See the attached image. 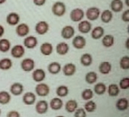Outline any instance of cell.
<instances>
[{
    "instance_id": "37",
    "label": "cell",
    "mask_w": 129,
    "mask_h": 117,
    "mask_svg": "<svg viewBox=\"0 0 129 117\" xmlns=\"http://www.w3.org/2000/svg\"><path fill=\"white\" fill-rule=\"evenodd\" d=\"M56 93L59 97H66L69 93L68 87L64 85H61L56 88Z\"/></svg>"
},
{
    "instance_id": "14",
    "label": "cell",
    "mask_w": 129,
    "mask_h": 117,
    "mask_svg": "<svg viewBox=\"0 0 129 117\" xmlns=\"http://www.w3.org/2000/svg\"><path fill=\"white\" fill-rule=\"evenodd\" d=\"M76 66L74 63H69L66 64L62 68V72L64 76H72L75 74L76 72Z\"/></svg>"
},
{
    "instance_id": "8",
    "label": "cell",
    "mask_w": 129,
    "mask_h": 117,
    "mask_svg": "<svg viewBox=\"0 0 129 117\" xmlns=\"http://www.w3.org/2000/svg\"><path fill=\"white\" fill-rule=\"evenodd\" d=\"M75 35V29L72 26L67 25L63 27L61 30V36L65 40H70Z\"/></svg>"
},
{
    "instance_id": "49",
    "label": "cell",
    "mask_w": 129,
    "mask_h": 117,
    "mask_svg": "<svg viewBox=\"0 0 129 117\" xmlns=\"http://www.w3.org/2000/svg\"><path fill=\"white\" fill-rule=\"evenodd\" d=\"M125 4H126V6H127V7H128V5H129V4H128V0H125Z\"/></svg>"
},
{
    "instance_id": "12",
    "label": "cell",
    "mask_w": 129,
    "mask_h": 117,
    "mask_svg": "<svg viewBox=\"0 0 129 117\" xmlns=\"http://www.w3.org/2000/svg\"><path fill=\"white\" fill-rule=\"evenodd\" d=\"M24 47L28 50L34 49L38 43V40L37 38L34 36H29L24 38Z\"/></svg>"
},
{
    "instance_id": "29",
    "label": "cell",
    "mask_w": 129,
    "mask_h": 117,
    "mask_svg": "<svg viewBox=\"0 0 129 117\" xmlns=\"http://www.w3.org/2000/svg\"><path fill=\"white\" fill-rule=\"evenodd\" d=\"M13 66V61L9 58H3L0 60V70L9 71Z\"/></svg>"
},
{
    "instance_id": "6",
    "label": "cell",
    "mask_w": 129,
    "mask_h": 117,
    "mask_svg": "<svg viewBox=\"0 0 129 117\" xmlns=\"http://www.w3.org/2000/svg\"><path fill=\"white\" fill-rule=\"evenodd\" d=\"M100 15V9L96 7H92L88 8L86 11V17L90 21L96 20Z\"/></svg>"
},
{
    "instance_id": "24",
    "label": "cell",
    "mask_w": 129,
    "mask_h": 117,
    "mask_svg": "<svg viewBox=\"0 0 129 117\" xmlns=\"http://www.w3.org/2000/svg\"><path fill=\"white\" fill-rule=\"evenodd\" d=\"M128 105V100L126 98H120L117 101L116 104H115L116 108L119 111H124L127 110Z\"/></svg>"
},
{
    "instance_id": "31",
    "label": "cell",
    "mask_w": 129,
    "mask_h": 117,
    "mask_svg": "<svg viewBox=\"0 0 129 117\" xmlns=\"http://www.w3.org/2000/svg\"><path fill=\"white\" fill-rule=\"evenodd\" d=\"M11 48V43L10 41L5 38L0 39V52L7 53Z\"/></svg>"
},
{
    "instance_id": "18",
    "label": "cell",
    "mask_w": 129,
    "mask_h": 117,
    "mask_svg": "<svg viewBox=\"0 0 129 117\" xmlns=\"http://www.w3.org/2000/svg\"><path fill=\"white\" fill-rule=\"evenodd\" d=\"M36 96L31 91H28L24 93L22 97L23 103L26 105H32L36 103Z\"/></svg>"
},
{
    "instance_id": "16",
    "label": "cell",
    "mask_w": 129,
    "mask_h": 117,
    "mask_svg": "<svg viewBox=\"0 0 129 117\" xmlns=\"http://www.w3.org/2000/svg\"><path fill=\"white\" fill-rule=\"evenodd\" d=\"M92 24L88 20H81L78 25V30L82 34H88L91 31Z\"/></svg>"
},
{
    "instance_id": "17",
    "label": "cell",
    "mask_w": 129,
    "mask_h": 117,
    "mask_svg": "<svg viewBox=\"0 0 129 117\" xmlns=\"http://www.w3.org/2000/svg\"><path fill=\"white\" fill-rule=\"evenodd\" d=\"M20 18L18 13L12 12V13L8 14L7 16L6 22L10 26H16L20 22Z\"/></svg>"
},
{
    "instance_id": "25",
    "label": "cell",
    "mask_w": 129,
    "mask_h": 117,
    "mask_svg": "<svg viewBox=\"0 0 129 117\" xmlns=\"http://www.w3.org/2000/svg\"><path fill=\"white\" fill-rule=\"evenodd\" d=\"M63 105H64L63 101L59 97H54L51 99L50 102V107L54 110H60Z\"/></svg>"
},
{
    "instance_id": "20",
    "label": "cell",
    "mask_w": 129,
    "mask_h": 117,
    "mask_svg": "<svg viewBox=\"0 0 129 117\" xmlns=\"http://www.w3.org/2000/svg\"><path fill=\"white\" fill-rule=\"evenodd\" d=\"M70 47L66 42H60L56 46V51L59 55H66L69 52Z\"/></svg>"
},
{
    "instance_id": "11",
    "label": "cell",
    "mask_w": 129,
    "mask_h": 117,
    "mask_svg": "<svg viewBox=\"0 0 129 117\" xmlns=\"http://www.w3.org/2000/svg\"><path fill=\"white\" fill-rule=\"evenodd\" d=\"M46 73L42 68H37L33 71L32 79L34 82L38 83L42 82L45 79Z\"/></svg>"
},
{
    "instance_id": "34",
    "label": "cell",
    "mask_w": 129,
    "mask_h": 117,
    "mask_svg": "<svg viewBox=\"0 0 129 117\" xmlns=\"http://www.w3.org/2000/svg\"><path fill=\"white\" fill-rule=\"evenodd\" d=\"M11 100V94L6 91H0V104L1 105H7L9 103Z\"/></svg>"
},
{
    "instance_id": "7",
    "label": "cell",
    "mask_w": 129,
    "mask_h": 117,
    "mask_svg": "<svg viewBox=\"0 0 129 117\" xmlns=\"http://www.w3.org/2000/svg\"><path fill=\"white\" fill-rule=\"evenodd\" d=\"M87 44V41L86 39L83 36L78 35L74 37L73 40H72V45L74 48L77 50H82L83 49Z\"/></svg>"
},
{
    "instance_id": "13",
    "label": "cell",
    "mask_w": 129,
    "mask_h": 117,
    "mask_svg": "<svg viewBox=\"0 0 129 117\" xmlns=\"http://www.w3.org/2000/svg\"><path fill=\"white\" fill-rule=\"evenodd\" d=\"M16 34L21 38L26 37L29 32V27L26 23H21L16 27Z\"/></svg>"
},
{
    "instance_id": "5",
    "label": "cell",
    "mask_w": 129,
    "mask_h": 117,
    "mask_svg": "<svg viewBox=\"0 0 129 117\" xmlns=\"http://www.w3.org/2000/svg\"><path fill=\"white\" fill-rule=\"evenodd\" d=\"M21 69L26 73H29L34 71L35 68V61L31 58L24 59L20 63Z\"/></svg>"
},
{
    "instance_id": "46",
    "label": "cell",
    "mask_w": 129,
    "mask_h": 117,
    "mask_svg": "<svg viewBox=\"0 0 129 117\" xmlns=\"http://www.w3.org/2000/svg\"><path fill=\"white\" fill-rule=\"evenodd\" d=\"M5 33V28L2 25H0V38H2Z\"/></svg>"
},
{
    "instance_id": "44",
    "label": "cell",
    "mask_w": 129,
    "mask_h": 117,
    "mask_svg": "<svg viewBox=\"0 0 129 117\" xmlns=\"http://www.w3.org/2000/svg\"><path fill=\"white\" fill-rule=\"evenodd\" d=\"M7 117H20V114L16 110H11L7 114Z\"/></svg>"
},
{
    "instance_id": "23",
    "label": "cell",
    "mask_w": 129,
    "mask_h": 117,
    "mask_svg": "<svg viewBox=\"0 0 129 117\" xmlns=\"http://www.w3.org/2000/svg\"><path fill=\"white\" fill-rule=\"evenodd\" d=\"M112 66L111 64L108 61H103L98 66V70L100 74H108L111 72Z\"/></svg>"
},
{
    "instance_id": "32",
    "label": "cell",
    "mask_w": 129,
    "mask_h": 117,
    "mask_svg": "<svg viewBox=\"0 0 129 117\" xmlns=\"http://www.w3.org/2000/svg\"><path fill=\"white\" fill-rule=\"evenodd\" d=\"M100 19L102 22H103L104 23H109L111 21L113 18V13L109 9L104 10L101 14H100Z\"/></svg>"
},
{
    "instance_id": "30",
    "label": "cell",
    "mask_w": 129,
    "mask_h": 117,
    "mask_svg": "<svg viewBox=\"0 0 129 117\" xmlns=\"http://www.w3.org/2000/svg\"><path fill=\"white\" fill-rule=\"evenodd\" d=\"M78 107V103L77 101L74 99H70L65 105V110L69 113H73Z\"/></svg>"
},
{
    "instance_id": "43",
    "label": "cell",
    "mask_w": 129,
    "mask_h": 117,
    "mask_svg": "<svg viewBox=\"0 0 129 117\" xmlns=\"http://www.w3.org/2000/svg\"><path fill=\"white\" fill-rule=\"evenodd\" d=\"M122 20L124 22H129V9L124 11L121 15Z\"/></svg>"
},
{
    "instance_id": "36",
    "label": "cell",
    "mask_w": 129,
    "mask_h": 117,
    "mask_svg": "<svg viewBox=\"0 0 129 117\" xmlns=\"http://www.w3.org/2000/svg\"><path fill=\"white\" fill-rule=\"evenodd\" d=\"M85 81L88 84H93L96 82L98 79V75L94 71H90L85 75Z\"/></svg>"
},
{
    "instance_id": "22",
    "label": "cell",
    "mask_w": 129,
    "mask_h": 117,
    "mask_svg": "<svg viewBox=\"0 0 129 117\" xmlns=\"http://www.w3.org/2000/svg\"><path fill=\"white\" fill-rule=\"evenodd\" d=\"M47 70L49 71V73L53 75H56L58 74L62 70V66L61 64L58 62H52L48 65Z\"/></svg>"
},
{
    "instance_id": "28",
    "label": "cell",
    "mask_w": 129,
    "mask_h": 117,
    "mask_svg": "<svg viewBox=\"0 0 129 117\" xmlns=\"http://www.w3.org/2000/svg\"><path fill=\"white\" fill-rule=\"evenodd\" d=\"M110 8L115 13H119L123 9V3L121 0H112L110 4Z\"/></svg>"
},
{
    "instance_id": "4",
    "label": "cell",
    "mask_w": 129,
    "mask_h": 117,
    "mask_svg": "<svg viewBox=\"0 0 129 117\" xmlns=\"http://www.w3.org/2000/svg\"><path fill=\"white\" fill-rule=\"evenodd\" d=\"M25 54V48L22 45H15L11 48V55L15 59H20Z\"/></svg>"
},
{
    "instance_id": "9",
    "label": "cell",
    "mask_w": 129,
    "mask_h": 117,
    "mask_svg": "<svg viewBox=\"0 0 129 117\" xmlns=\"http://www.w3.org/2000/svg\"><path fill=\"white\" fill-rule=\"evenodd\" d=\"M49 30V25L46 21H39L36 25L35 30L39 35H45Z\"/></svg>"
},
{
    "instance_id": "26",
    "label": "cell",
    "mask_w": 129,
    "mask_h": 117,
    "mask_svg": "<svg viewBox=\"0 0 129 117\" xmlns=\"http://www.w3.org/2000/svg\"><path fill=\"white\" fill-rule=\"evenodd\" d=\"M104 29L102 27H96L91 32V37L94 40H99L104 36Z\"/></svg>"
},
{
    "instance_id": "42",
    "label": "cell",
    "mask_w": 129,
    "mask_h": 117,
    "mask_svg": "<svg viewBox=\"0 0 129 117\" xmlns=\"http://www.w3.org/2000/svg\"><path fill=\"white\" fill-rule=\"evenodd\" d=\"M74 117H87V113L83 108L77 109L74 112Z\"/></svg>"
},
{
    "instance_id": "45",
    "label": "cell",
    "mask_w": 129,
    "mask_h": 117,
    "mask_svg": "<svg viewBox=\"0 0 129 117\" xmlns=\"http://www.w3.org/2000/svg\"><path fill=\"white\" fill-rule=\"evenodd\" d=\"M46 1L47 0H33V2L36 6L41 7V6H43L45 4Z\"/></svg>"
},
{
    "instance_id": "33",
    "label": "cell",
    "mask_w": 129,
    "mask_h": 117,
    "mask_svg": "<svg viewBox=\"0 0 129 117\" xmlns=\"http://www.w3.org/2000/svg\"><path fill=\"white\" fill-rule=\"evenodd\" d=\"M107 90V87L106 84L103 82L97 83L94 86V91L98 96H102L106 93Z\"/></svg>"
},
{
    "instance_id": "15",
    "label": "cell",
    "mask_w": 129,
    "mask_h": 117,
    "mask_svg": "<svg viewBox=\"0 0 129 117\" xmlns=\"http://www.w3.org/2000/svg\"><path fill=\"white\" fill-rule=\"evenodd\" d=\"M24 86L20 82H15L10 87V92L15 96H19L23 93Z\"/></svg>"
},
{
    "instance_id": "1",
    "label": "cell",
    "mask_w": 129,
    "mask_h": 117,
    "mask_svg": "<svg viewBox=\"0 0 129 117\" xmlns=\"http://www.w3.org/2000/svg\"><path fill=\"white\" fill-rule=\"evenodd\" d=\"M66 7L63 2H55L52 6V13L56 17H62L66 13Z\"/></svg>"
},
{
    "instance_id": "10",
    "label": "cell",
    "mask_w": 129,
    "mask_h": 117,
    "mask_svg": "<svg viewBox=\"0 0 129 117\" xmlns=\"http://www.w3.org/2000/svg\"><path fill=\"white\" fill-rule=\"evenodd\" d=\"M37 113L39 114H44L47 113L49 110V104L45 100H40L37 102L35 107Z\"/></svg>"
},
{
    "instance_id": "50",
    "label": "cell",
    "mask_w": 129,
    "mask_h": 117,
    "mask_svg": "<svg viewBox=\"0 0 129 117\" xmlns=\"http://www.w3.org/2000/svg\"><path fill=\"white\" fill-rule=\"evenodd\" d=\"M56 117H64V116H62V115H59V116H57Z\"/></svg>"
},
{
    "instance_id": "47",
    "label": "cell",
    "mask_w": 129,
    "mask_h": 117,
    "mask_svg": "<svg viewBox=\"0 0 129 117\" xmlns=\"http://www.w3.org/2000/svg\"><path fill=\"white\" fill-rule=\"evenodd\" d=\"M128 40H129V39H128V38H127V39H126V41H125V47H126V48L127 49V50H128V48H129Z\"/></svg>"
},
{
    "instance_id": "3",
    "label": "cell",
    "mask_w": 129,
    "mask_h": 117,
    "mask_svg": "<svg viewBox=\"0 0 129 117\" xmlns=\"http://www.w3.org/2000/svg\"><path fill=\"white\" fill-rule=\"evenodd\" d=\"M85 17V12L80 8H75L71 11L70 14V19L74 22L81 21Z\"/></svg>"
},
{
    "instance_id": "38",
    "label": "cell",
    "mask_w": 129,
    "mask_h": 117,
    "mask_svg": "<svg viewBox=\"0 0 129 117\" xmlns=\"http://www.w3.org/2000/svg\"><path fill=\"white\" fill-rule=\"evenodd\" d=\"M96 104L93 101H87V102L85 104L84 109L85 111L88 112H93L96 109Z\"/></svg>"
},
{
    "instance_id": "27",
    "label": "cell",
    "mask_w": 129,
    "mask_h": 117,
    "mask_svg": "<svg viewBox=\"0 0 129 117\" xmlns=\"http://www.w3.org/2000/svg\"><path fill=\"white\" fill-rule=\"evenodd\" d=\"M93 61V59H92V56L90 53H84L81 55L80 58V63L81 64L84 66H90L92 63Z\"/></svg>"
},
{
    "instance_id": "35",
    "label": "cell",
    "mask_w": 129,
    "mask_h": 117,
    "mask_svg": "<svg viewBox=\"0 0 129 117\" xmlns=\"http://www.w3.org/2000/svg\"><path fill=\"white\" fill-rule=\"evenodd\" d=\"M108 95L110 97H117L120 93V88L118 85L111 84L108 87Z\"/></svg>"
},
{
    "instance_id": "19",
    "label": "cell",
    "mask_w": 129,
    "mask_h": 117,
    "mask_svg": "<svg viewBox=\"0 0 129 117\" xmlns=\"http://www.w3.org/2000/svg\"><path fill=\"white\" fill-rule=\"evenodd\" d=\"M40 52L45 56H49L53 52V46L49 42H44L40 46Z\"/></svg>"
},
{
    "instance_id": "39",
    "label": "cell",
    "mask_w": 129,
    "mask_h": 117,
    "mask_svg": "<svg viewBox=\"0 0 129 117\" xmlns=\"http://www.w3.org/2000/svg\"><path fill=\"white\" fill-rule=\"evenodd\" d=\"M94 97V91L90 89H84L81 93L82 99L85 101H89Z\"/></svg>"
},
{
    "instance_id": "40",
    "label": "cell",
    "mask_w": 129,
    "mask_h": 117,
    "mask_svg": "<svg viewBox=\"0 0 129 117\" xmlns=\"http://www.w3.org/2000/svg\"><path fill=\"white\" fill-rule=\"evenodd\" d=\"M119 65L123 70L129 69V56L124 55L121 58L119 61Z\"/></svg>"
},
{
    "instance_id": "2",
    "label": "cell",
    "mask_w": 129,
    "mask_h": 117,
    "mask_svg": "<svg viewBox=\"0 0 129 117\" xmlns=\"http://www.w3.org/2000/svg\"><path fill=\"white\" fill-rule=\"evenodd\" d=\"M35 91L37 96L39 97H46L50 93V87L47 84L40 82L36 86Z\"/></svg>"
},
{
    "instance_id": "48",
    "label": "cell",
    "mask_w": 129,
    "mask_h": 117,
    "mask_svg": "<svg viewBox=\"0 0 129 117\" xmlns=\"http://www.w3.org/2000/svg\"><path fill=\"white\" fill-rule=\"evenodd\" d=\"M7 0H0V5H2V4H3L4 3L6 2Z\"/></svg>"
},
{
    "instance_id": "51",
    "label": "cell",
    "mask_w": 129,
    "mask_h": 117,
    "mask_svg": "<svg viewBox=\"0 0 129 117\" xmlns=\"http://www.w3.org/2000/svg\"><path fill=\"white\" fill-rule=\"evenodd\" d=\"M1 114H2V110L0 109V116H1Z\"/></svg>"
},
{
    "instance_id": "21",
    "label": "cell",
    "mask_w": 129,
    "mask_h": 117,
    "mask_svg": "<svg viewBox=\"0 0 129 117\" xmlns=\"http://www.w3.org/2000/svg\"><path fill=\"white\" fill-rule=\"evenodd\" d=\"M115 38L113 35L107 34L102 37V44L106 48H110L114 45Z\"/></svg>"
},
{
    "instance_id": "41",
    "label": "cell",
    "mask_w": 129,
    "mask_h": 117,
    "mask_svg": "<svg viewBox=\"0 0 129 117\" xmlns=\"http://www.w3.org/2000/svg\"><path fill=\"white\" fill-rule=\"evenodd\" d=\"M119 88L121 89H128L129 88V78L124 77L120 80L119 82Z\"/></svg>"
}]
</instances>
